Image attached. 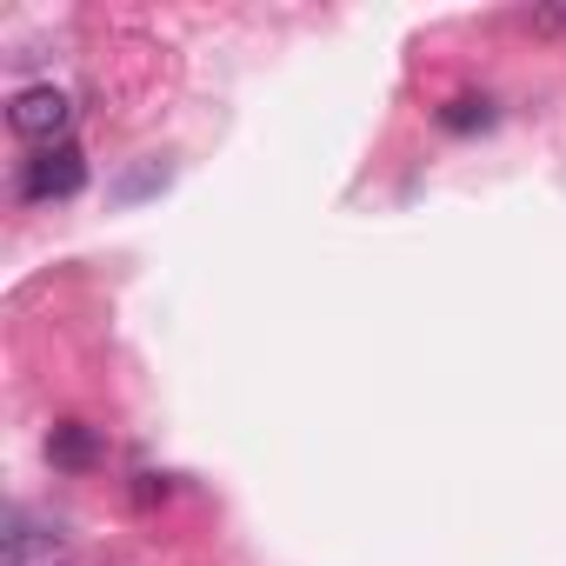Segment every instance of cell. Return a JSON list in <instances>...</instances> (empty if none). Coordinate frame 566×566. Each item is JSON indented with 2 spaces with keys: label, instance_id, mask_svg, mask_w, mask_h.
Masks as SVG:
<instances>
[{
  "label": "cell",
  "instance_id": "6da1fadb",
  "mask_svg": "<svg viewBox=\"0 0 566 566\" xmlns=\"http://www.w3.org/2000/svg\"><path fill=\"white\" fill-rule=\"evenodd\" d=\"M87 187V154L74 140H54V147H34L21 160V200H74Z\"/></svg>",
  "mask_w": 566,
  "mask_h": 566
},
{
  "label": "cell",
  "instance_id": "7a4b0ae2",
  "mask_svg": "<svg viewBox=\"0 0 566 566\" xmlns=\"http://www.w3.org/2000/svg\"><path fill=\"white\" fill-rule=\"evenodd\" d=\"M67 120H74V101H67L61 87H21L14 107H8V127H14L21 140H41V147L67 140Z\"/></svg>",
  "mask_w": 566,
  "mask_h": 566
},
{
  "label": "cell",
  "instance_id": "3957f363",
  "mask_svg": "<svg viewBox=\"0 0 566 566\" xmlns=\"http://www.w3.org/2000/svg\"><path fill=\"white\" fill-rule=\"evenodd\" d=\"M94 453H101V447H94V433H87L81 420H61V427L48 433V460H54V467H67V473H87V467H94Z\"/></svg>",
  "mask_w": 566,
  "mask_h": 566
},
{
  "label": "cell",
  "instance_id": "277c9868",
  "mask_svg": "<svg viewBox=\"0 0 566 566\" xmlns=\"http://www.w3.org/2000/svg\"><path fill=\"white\" fill-rule=\"evenodd\" d=\"M440 127H447V134H473V127H493V101H486V94H453V101L440 107Z\"/></svg>",
  "mask_w": 566,
  "mask_h": 566
}]
</instances>
